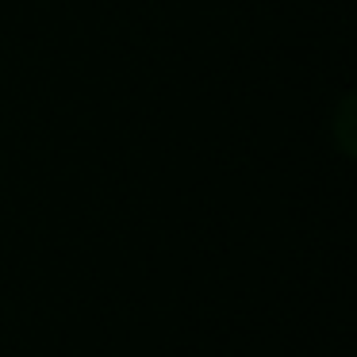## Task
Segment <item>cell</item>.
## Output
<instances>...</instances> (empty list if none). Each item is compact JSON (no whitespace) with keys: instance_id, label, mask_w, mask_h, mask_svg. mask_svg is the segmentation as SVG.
<instances>
[]
</instances>
